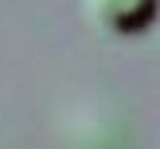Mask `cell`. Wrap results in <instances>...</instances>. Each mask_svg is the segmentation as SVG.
<instances>
[{
  "mask_svg": "<svg viewBox=\"0 0 160 149\" xmlns=\"http://www.w3.org/2000/svg\"><path fill=\"white\" fill-rule=\"evenodd\" d=\"M160 0H86V16L102 31L113 35H137L156 20Z\"/></svg>",
  "mask_w": 160,
  "mask_h": 149,
  "instance_id": "6da1fadb",
  "label": "cell"
}]
</instances>
